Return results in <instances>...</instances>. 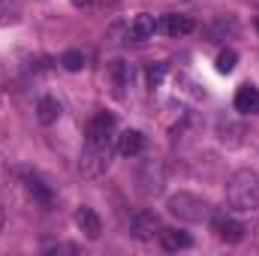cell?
<instances>
[{"mask_svg":"<svg viewBox=\"0 0 259 256\" xmlns=\"http://www.w3.org/2000/svg\"><path fill=\"white\" fill-rule=\"evenodd\" d=\"M226 202L232 211H256L259 208V175L250 169H238L226 184Z\"/></svg>","mask_w":259,"mask_h":256,"instance_id":"obj_1","label":"cell"},{"mask_svg":"<svg viewBox=\"0 0 259 256\" xmlns=\"http://www.w3.org/2000/svg\"><path fill=\"white\" fill-rule=\"evenodd\" d=\"M166 208H169V214H175L184 223H205L211 217V205L196 193H175Z\"/></svg>","mask_w":259,"mask_h":256,"instance_id":"obj_2","label":"cell"},{"mask_svg":"<svg viewBox=\"0 0 259 256\" xmlns=\"http://www.w3.org/2000/svg\"><path fill=\"white\" fill-rule=\"evenodd\" d=\"M109 163H112V145L84 142V151H81V160H78L81 178H103L109 172Z\"/></svg>","mask_w":259,"mask_h":256,"instance_id":"obj_3","label":"cell"},{"mask_svg":"<svg viewBox=\"0 0 259 256\" xmlns=\"http://www.w3.org/2000/svg\"><path fill=\"white\" fill-rule=\"evenodd\" d=\"M160 217L154 214V211H136L133 217H130V235L136 238V241H154V238H160Z\"/></svg>","mask_w":259,"mask_h":256,"instance_id":"obj_4","label":"cell"},{"mask_svg":"<svg viewBox=\"0 0 259 256\" xmlns=\"http://www.w3.org/2000/svg\"><path fill=\"white\" fill-rule=\"evenodd\" d=\"M88 142L91 145H112L115 142V115L97 112L88 124Z\"/></svg>","mask_w":259,"mask_h":256,"instance_id":"obj_5","label":"cell"},{"mask_svg":"<svg viewBox=\"0 0 259 256\" xmlns=\"http://www.w3.org/2000/svg\"><path fill=\"white\" fill-rule=\"evenodd\" d=\"M139 190L145 193V196H157V193L163 190V184H166V172H163V163L160 160H148L145 166H142V172H139Z\"/></svg>","mask_w":259,"mask_h":256,"instance_id":"obj_6","label":"cell"},{"mask_svg":"<svg viewBox=\"0 0 259 256\" xmlns=\"http://www.w3.org/2000/svg\"><path fill=\"white\" fill-rule=\"evenodd\" d=\"M72 220H75V226H78V232H81L84 238L97 241V238L103 235V220H100V214H97L94 208L78 205V208H75V214H72Z\"/></svg>","mask_w":259,"mask_h":256,"instance_id":"obj_7","label":"cell"},{"mask_svg":"<svg viewBox=\"0 0 259 256\" xmlns=\"http://www.w3.org/2000/svg\"><path fill=\"white\" fill-rule=\"evenodd\" d=\"M106 78L112 84V94L124 97V88H130V81H133V66L127 61H112V64L106 66Z\"/></svg>","mask_w":259,"mask_h":256,"instance_id":"obj_8","label":"cell"},{"mask_svg":"<svg viewBox=\"0 0 259 256\" xmlns=\"http://www.w3.org/2000/svg\"><path fill=\"white\" fill-rule=\"evenodd\" d=\"M193 27H196V21L190 15H181V12H169L160 21V30L166 36H187V33H193Z\"/></svg>","mask_w":259,"mask_h":256,"instance_id":"obj_9","label":"cell"},{"mask_svg":"<svg viewBox=\"0 0 259 256\" xmlns=\"http://www.w3.org/2000/svg\"><path fill=\"white\" fill-rule=\"evenodd\" d=\"M157 18L154 15H148V12H139L136 18H133V24H130V39H136V42H145V39H154V33H157Z\"/></svg>","mask_w":259,"mask_h":256,"instance_id":"obj_10","label":"cell"},{"mask_svg":"<svg viewBox=\"0 0 259 256\" xmlns=\"http://www.w3.org/2000/svg\"><path fill=\"white\" fill-rule=\"evenodd\" d=\"M235 109L241 112V115H256L259 112V88L256 84H241L238 91H235Z\"/></svg>","mask_w":259,"mask_h":256,"instance_id":"obj_11","label":"cell"},{"mask_svg":"<svg viewBox=\"0 0 259 256\" xmlns=\"http://www.w3.org/2000/svg\"><path fill=\"white\" fill-rule=\"evenodd\" d=\"M214 229H217V238L226 241V244H238V241L244 238V223H238V220H232V217H220V220L214 223Z\"/></svg>","mask_w":259,"mask_h":256,"instance_id":"obj_12","label":"cell"},{"mask_svg":"<svg viewBox=\"0 0 259 256\" xmlns=\"http://www.w3.org/2000/svg\"><path fill=\"white\" fill-rule=\"evenodd\" d=\"M142 148H145V136L139 130H124L118 136V154L121 157H136V154H142Z\"/></svg>","mask_w":259,"mask_h":256,"instance_id":"obj_13","label":"cell"},{"mask_svg":"<svg viewBox=\"0 0 259 256\" xmlns=\"http://www.w3.org/2000/svg\"><path fill=\"white\" fill-rule=\"evenodd\" d=\"M160 244L166 247V250H187L190 244H193V238L184 232V229H160Z\"/></svg>","mask_w":259,"mask_h":256,"instance_id":"obj_14","label":"cell"},{"mask_svg":"<svg viewBox=\"0 0 259 256\" xmlns=\"http://www.w3.org/2000/svg\"><path fill=\"white\" fill-rule=\"evenodd\" d=\"M21 178H24V187L30 190V196H33L39 205H46V208H49V205L55 202V193L49 190V187H46V184H42L36 175H30V172H21Z\"/></svg>","mask_w":259,"mask_h":256,"instance_id":"obj_15","label":"cell"},{"mask_svg":"<svg viewBox=\"0 0 259 256\" xmlns=\"http://www.w3.org/2000/svg\"><path fill=\"white\" fill-rule=\"evenodd\" d=\"M36 118H39V124H55V121L61 118V103H58L55 97H39V103H36Z\"/></svg>","mask_w":259,"mask_h":256,"instance_id":"obj_16","label":"cell"},{"mask_svg":"<svg viewBox=\"0 0 259 256\" xmlns=\"http://www.w3.org/2000/svg\"><path fill=\"white\" fill-rule=\"evenodd\" d=\"M61 66H64L66 72H78V69H84V55L78 49H69V52L61 55Z\"/></svg>","mask_w":259,"mask_h":256,"instance_id":"obj_17","label":"cell"},{"mask_svg":"<svg viewBox=\"0 0 259 256\" xmlns=\"http://www.w3.org/2000/svg\"><path fill=\"white\" fill-rule=\"evenodd\" d=\"M235 64H238V55H235L232 49H226V52L217 55V69H220V72H232Z\"/></svg>","mask_w":259,"mask_h":256,"instance_id":"obj_18","label":"cell"},{"mask_svg":"<svg viewBox=\"0 0 259 256\" xmlns=\"http://www.w3.org/2000/svg\"><path fill=\"white\" fill-rule=\"evenodd\" d=\"M163 75H166V64H154V66H148V84H151V88H160Z\"/></svg>","mask_w":259,"mask_h":256,"instance_id":"obj_19","label":"cell"},{"mask_svg":"<svg viewBox=\"0 0 259 256\" xmlns=\"http://www.w3.org/2000/svg\"><path fill=\"white\" fill-rule=\"evenodd\" d=\"M91 3H94V0H72V6H78V9H81V6H91Z\"/></svg>","mask_w":259,"mask_h":256,"instance_id":"obj_20","label":"cell"},{"mask_svg":"<svg viewBox=\"0 0 259 256\" xmlns=\"http://www.w3.org/2000/svg\"><path fill=\"white\" fill-rule=\"evenodd\" d=\"M3 226H6V211H3V205H0V232H3Z\"/></svg>","mask_w":259,"mask_h":256,"instance_id":"obj_21","label":"cell"},{"mask_svg":"<svg viewBox=\"0 0 259 256\" xmlns=\"http://www.w3.org/2000/svg\"><path fill=\"white\" fill-rule=\"evenodd\" d=\"M256 30H259V18H256Z\"/></svg>","mask_w":259,"mask_h":256,"instance_id":"obj_22","label":"cell"}]
</instances>
